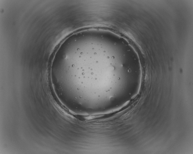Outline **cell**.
<instances>
[{"instance_id": "6da1fadb", "label": "cell", "mask_w": 193, "mask_h": 154, "mask_svg": "<svg viewBox=\"0 0 193 154\" xmlns=\"http://www.w3.org/2000/svg\"><path fill=\"white\" fill-rule=\"evenodd\" d=\"M104 46L92 43L77 47L80 53L93 67V69L90 68V70L64 71L59 72L58 76L62 77L91 71L67 82L71 87L73 98L79 100L85 87L86 90L88 87V89H91V92L95 94H100L99 91L103 92H103L109 91V84L114 79V77L115 76L117 72L116 67L119 64L116 63V59L115 56L111 55L112 53H110L109 50H107L108 48Z\"/></svg>"}]
</instances>
